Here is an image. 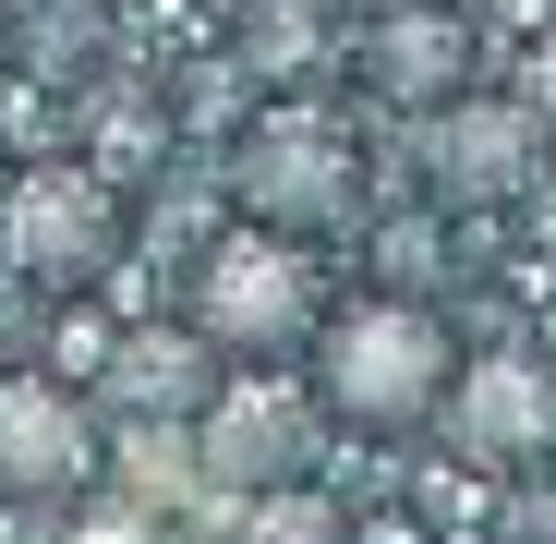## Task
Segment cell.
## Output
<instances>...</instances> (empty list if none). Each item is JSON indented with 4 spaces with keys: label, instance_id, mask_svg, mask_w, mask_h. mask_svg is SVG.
<instances>
[{
    "label": "cell",
    "instance_id": "ba28073f",
    "mask_svg": "<svg viewBox=\"0 0 556 544\" xmlns=\"http://www.w3.org/2000/svg\"><path fill=\"white\" fill-rule=\"evenodd\" d=\"M291 460H303V412L278 388H218L206 400V472L218 484L266 496V484H291Z\"/></svg>",
    "mask_w": 556,
    "mask_h": 544
},
{
    "label": "cell",
    "instance_id": "3957f363",
    "mask_svg": "<svg viewBox=\"0 0 556 544\" xmlns=\"http://www.w3.org/2000/svg\"><path fill=\"white\" fill-rule=\"evenodd\" d=\"M0 254L25 266V279H49V291H85L98 266L122 254V206H110V181L98 169H25L13 194H0Z\"/></svg>",
    "mask_w": 556,
    "mask_h": 544
},
{
    "label": "cell",
    "instance_id": "7a4b0ae2",
    "mask_svg": "<svg viewBox=\"0 0 556 544\" xmlns=\"http://www.w3.org/2000/svg\"><path fill=\"white\" fill-rule=\"evenodd\" d=\"M194 339L242 351V363H278L291 339H315V266H303V242L266 230V218L218 230L206 266H194Z\"/></svg>",
    "mask_w": 556,
    "mask_h": 544
},
{
    "label": "cell",
    "instance_id": "277c9868",
    "mask_svg": "<svg viewBox=\"0 0 556 544\" xmlns=\"http://www.w3.org/2000/svg\"><path fill=\"white\" fill-rule=\"evenodd\" d=\"M85 472H98V423H85V400L61 376H0V496H73Z\"/></svg>",
    "mask_w": 556,
    "mask_h": 544
},
{
    "label": "cell",
    "instance_id": "5b68a950",
    "mask_svg": "<svg viewBox=\"0 0 556 544\" xmlns=\"http://www.w3.org/2000/svg\"><path fill=\"white\" fill-rule=\"evenodd\" d=\"M435 423L459 435V460H532V447L556 435V376H544L532 351H472L447 376Z\"/></svg>",
    "mask_w": 556,
    "mask_h": 544
},
{
    "label": "cell",
    "instance_id": "8fae6325",
    "mask_svg": "<svg viewBox=\"0 0 556 544\" xmlns=\"http://www.w3.org/2000/svg\"><path fill=\"white\" fill-rule=\"evenodd\" d=\"M327 532H339V520H327L315 496H291V484H266V496H254V532H242V544H327Z\"/></svg>",
    "mask_w": 556,
    "mask_h": 544
},
{
    "label": "cell",
    "instance_id": "30bf717a",
    "mask_svg": "<svg viewBox=\"0 0 556 544\" xmlns=\"http://www.w3.org/2000/svg\"><path fill=\"white\" fill-rule=\"evenodd\" d=\"M110 388H122L134 412H181V400H194V412H206V376H194V351H181V339H134Z\"/></svg>",
    "mask_w": 556,
    "mask_h": 544
},
{
    "label": "cell",
    "instance_id": "9c48e42d",
    "mask_svg": "<svg viewBox=\"0 0 556 544\" xmlns=\"http://www.w3.org/2000/svg\"><path fill=\"white\" fill-rule=\"evenodd\" d=\"M363 73H376L388 98H412V110H447L459 85H472V37H459L447 13H400V25H376Z\"/></svg>",
    "mask_w": 556,
    "mask_h": 544
},
{
    "label": "cell",
    "instance_id": "6da1fadb",
    "mask_svg": "<svg viewBox=\"0 0 556 544\" xmlns=\"http://www.w3.org/2000/svg\"><path fill=\"white\" fill-rule=\"evenodd\" d=\"M447 376H459V339H447L424 303H351V315L315 327V400H327L339 423H363V435L435 423Z\"/></svg>",
    "mask_w": 556,
    "mask_h": 544
},
{
    "label": "cell",
    "instance_id": "52a82bcc",
    "mask_svg": "<svg viewBox=\"0 0 556 544\" xmlns=\"http://www.w3.org/2000/svg\"><path fill=\"white\" fill-rule=\"evenodd\" d=\"M242 206H254L266 230H327V218L351 206V157H339L315 122H266V134L242 146Z\"/></svg>",
    "mask_w": 556,
    "mask_h": 544
},
{
    "label": "cell",
    "instance_id": "8992f818",
    "mask_svg": "<svg viewBox=\"0 0 556 544\" xmlns=\"http://www.w3.org/2000/svg\"><path fill=\"white\" fill-rule=\"evenodd\" d=\"M424 169H435V194L447 206H508L520 181H532V122L508 110V98H459L435 110V146H424Z\"/></svg>",
    "mask_w": 556,
    "mask_h": 544
}]
</instances>
